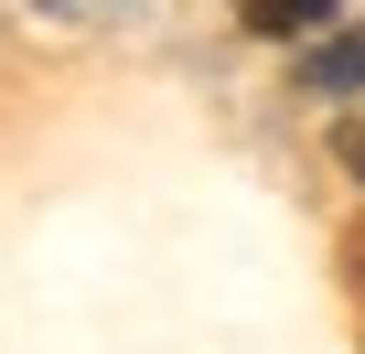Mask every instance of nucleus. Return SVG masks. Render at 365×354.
Wrapping results in <instances>:
<instances>
[{"label": "nucleus", "instance_id": "f257e3e1", "mask_svg": "<svg viewBox=\"0 0 365 354\" xmlns=\"http://www.w3.org/2000/svg\"><path fill=\"white\" fill-rule=\"evenodd\" d=\"M301 86H312V97H354V86H365V33L312 43V54H301Z\"/></svg>", "mask_w": 365, "mask_h": 354}, {"label": "nucleus", "instance_id": "7ed1b4c3", "mask_svg": "<svg viewBox=\"0 0 365 354\" xmlns=\"http://www.w3.org/2000/svg\"><path fill=\"white\" fill-rule=\"evenodd\" d=\"M333 161H344V172H354V183H365V108H354V118L333 129Z\"/></svg>", "mask_w": 365, "mask_h": 354}, {"label": "nucleus", "instance_id": "f03ea898", "mask_svg": "<svg viewBox=\"0 0 365 354\" xmlns=\"http://www.w3.org/2000/svg\"><path fill=\"white\" fill-rule=\"evenodd\" d=\"M333 11V0H237V33H258V43H290V33H312Z\"/></svg>", "mask_w": 365, "mask_h": 354}, {"label": "nucleus", "instance_id": "20e7f679", "mask_svg": "<svg viewBox=\"0 0 365 354\" xmlns=\"http://www.w3.org/2000/svg\"><path fill=\"white\" fill-rule=\"evenodd\" d=\"M33 11H65V22H97V11H129V0H33Z\"/></svg>", "mask_w": 365, "mask_h": 354}]
</instances>
